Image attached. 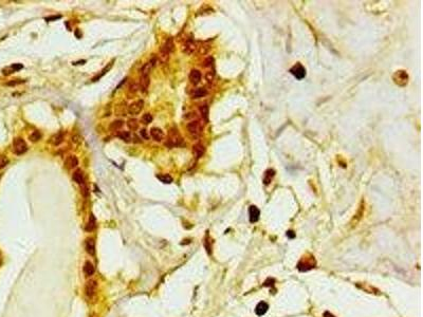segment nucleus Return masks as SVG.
Returning <instances> with one entry per match:
<instances>
[{
	"label": "nucleus",
	"instance_id": "nucleus-9",
	"mask_svg": "<svg viewBox=\"0 0 423 317\" xmlns=\"http://www.w3.org/2000/svg\"><path fill=\"white\" fill-rule=\"evenodd\" d=\"M150 135H151V138L155 139L156 142H161L162 139H164L163 130L158 127H152L151 129H150Z\"/></svg>",
	"mask_w": 423,
	"mask_h": 317
},
{
	"label": "nucleus",
	"instance_id": "nucleus-43",
	"mask_svg": "<svg viewBox=\"0 0 423 317\" xmlns=\"http://www.w3.org/2000/svg\"><path fill=\"white\" fill-rule=\"evenodd\" d=\"M1 260H2L1 259V255H0V264H1Z\"/></svg>",
	"mask_w": 423,
	"mask_h": 317
},
{
	"label": "nucleus",
	"instance_id": "nucleus-2",
	"mask_svg": "<svg viewBox=\"0 0 423 317\" xmlns=\"http://www.w3.org/2000/svg\"><path fill=\"white\" fill-rule=\"evenodd\" d=\"M202 124L200 123V121L198 120H194L190 121V123L187 124V131L190 133V135L194 139H198L202 133Z\"/></svg>",
	"mask_w": 423,
	"mask_h": 317
},
{
	"label": "nucleus",
	"instance_id": "nucleus-38",
	"mask_svg": "<svg viewBox=\"0 0 423 317\" xmlns=\"http://www.w3.org/2000/svg\"><path fill=\"white\" fill-rule=\"evenodd\" d=\"M11 68L13 69V71H14V72H16V71H18V70H20V69L24 68V66H22L21 63H13V65L11 66Z\"/></svg>",
	"mask_w": 423,
	"mask_h": 317
},
{
	"label": "nucleus",
	"instance_id": "nucleus-24",
	"mask_svg": "<svg viewBox=\"0 0 423 317\" xmlns=\"http://www.w3.org/2000/svg\"><path fill=\"white\" fill-rule=\"evenodd\" d=\"M117 135H118V138H120L122 139V141L127 142V143H129V142L132 141V135L129 131H120Z\"/></svg>",
	"mask_w": 423,
	"mask_h": 317
},
{
	"label": "nucleus",
	"instance_id": "nucleus-37",
	"mask_svg": "<svg viewBox=\"0 0 423 317\" xmlns=\"http://www.w3.org/2000/svg\"><path fill=\"white\" fill-rule=\"evenodd\" d=\"M140 135H141V138H143L144 139H149L148 131H147L146 129H141L140 130Z\"/></svg>",
	"mask_w": 423,
	"mask_h": 317
},
{
	"label": "nucleus",
	"instance_id": "nucleus-6",
	"mask_svg": "<svg viewBox=\"0 0 423 317\" xmlns=\"http://www.w3.org/2000/svg\"><path fill=\"white\" fill-rule=\"evenodd\" d=\"M196 49H197L196 42L194 41L193 38H188L186 41L184 42L183 46H182V51H183V53L187 54V55L193 54L194 52L196 51Z\"/></svg>",
	"mask_w": 423,
	"mask_h": 317
},
{
	"label": "nucleus",
	"instance_id": "nucleus-10",
	"mask_svg": "<svg viewBox=\"0 0 423 317\" xmlns=\"http://www.w3.org/2000/svg\"><path fill=\"white\" fill-rule=\"evenodd\" d=\"M204 152H205V148H204V146H203V145H202V144L198 143V144L194 145V147H193V153H194V156H195V158H196L197 160L201 159L202 156H203Z\"/></svg>",
	"mask_w": 423,
	"mask_h": 317
},
{
	"label": "nucleus",
	"instance_id": "nucleus-1",
	"mask_svg": "<svg viewBox=\"0 0 423 317\" xmlns=\"http://www.w3.org/2000/svg\"><path fill=\"white\" fill-rule=\"evenodd\" d=\"M166 145L168 147H177L182 146L183 145V139L181 134L179 133L177 128H172L168 132V139H167Z\"/></svg>",
	"mask_w": 423,
	"mask_h": 317
},
{
	"label": "nucleus",
	"instance_id": "nucleus-23",
	"mask_svg": "<svg viewBox=\"0 0 423 317\" xmlns=\"http://www.w3.org/2000/svg\"><path fill=\"white\" fill-rule=\"evenodd\" d=\"M173 48H175V45H173V38H167L166 40H165L164 45L162 46L161 49H163V50H165L166 52H168V53L170 54L173 51Z\"/></svg>",
	"mask_w": 423,
	"mask_h": 317
},
{
	"label": "nucleus",
	"instance_id": "nucleus-16",
	"mask_svg": "<svg viewBox=\"0 0 423 317\" xmlns=\"http://www.w3.org/2000/svg\"><path fill=\"white\" fill-rule=\"evenodd\" d=\"M63 141V133L62 131L55 133V134L52 135L50 139V143L53 145V146H58Z\"/></svg>",
	"mask_w": 423,
	"mask_h": 317
},
{
	"label": "nucleus",
	"instance_id": "nucleus-32",
	"mask_svg": "<svg viewBox=\"0 0 423 317\" xmlns=\"http://www.w3.org/2000/svg\"><path fill=\"white\" fill-rule=\"evenodd\" d=\"M214 78H215V71H214V69L208 70L206 72V74H205V79H206L207 83L212 84L214 80Z\"/></svg>",
	"mask_w": 423,
	"mask_h": 317
},
{
	"label": "nucleus",
	"instance_id": "nucleus-19",
	"mask_svg": "<svg viewBox=\"0 0 423 317\" xmlns=\"http://www.w3.org/2000/svg\"><path fill=\"white\" fill-rule=\"evenodd\" d=\"M169 55H170V54L168 53V52H166L165 50H163V49H161V50H160V53H159V56H158L159 62H160L161 65H165V63H168Z\"/></svg>",
	"mask_w": 423,
	"mask_h": 317
},
{
	"label": "nucleus",
	"instance_id": "nucleus-27",
	"mask_svg": "<svg viewBox=\"0 0 423 317\" xmlns=\"http://www.w3.org/2000/svg\"><path fill=\"white\" fill-rule=\"evenodd\" d=\"M95 226H96V221H95V217L93 216V215H90V217H89V221H88V223H87V226H86V229L88 232H91V231H93V229L95 228Z\"/></svg>",
	"mask_w": 423,
	"mask_h": 317
},
{
	"label": "nucleus",
	"instance_id": "nucleus-33",
	"mask_svg": "<svg viewBox=\"0 0 423 317\" xmlns=\"http://www.w3.org/2000/svg\"><path fill=\"white\" fill-rule=\"evenodd\" d=\"M141 121H142V123H143V124L148 125L149 123H151V122H152V115L150 114V113H145V114H143V116H142Z\"/></svg>",
	"mask_w": 423,
	"mask_h": 317
},
{
	"label": "nucleus",
	"instance_id": "nucleus-15",
	"mask_svg": "<svg viewBox=\"0 0 423 317\" xmlns=\"http://www.w3.org/2000/svg\"><path fill=\"white\" fill-rule=\"evenodd\" d=\"M268 309H269L268 303L265 302V301H261V302H259V303L257 304L256 308H255V312H256V314L258 316H262L263 314L266 313Z\"/></svg>",
	"mask_w": 423,
	"mask_h": 317
},
{
	"label": "nucleus",
	"instance_id": "nucleus-4",
	"mask_svg": "<svg viewBox=\"0 0 423 317\" xmlns=\"http://www.w3.org/2000/svg\"><path fill=\"white\" fill-rule=\"evenodd\" d=\"M143 107H144V101L142 100H138L129 105L128 108H127V111H128L129 114H131V115H137L142 111Z\"/></svg>",
	"mask_w": 423,
	"mask_h": 317
},
{
	"label": "nucleus",
	"instance_id": "nucleus-7",
	"mask_svg": "<svg viewBox=\"0 0 423 317\" xmlns=\"http://www.w3.org/2000/svg\"><path fill=\"white\" fill-rule=\"evenodd\" d=\"M86 295L88 297H93V296L96 294V290H97V283L95 280H89L86 284Z\"/></svg>",
	"mask_w": 423,
	"mask_h": 317
},
{
	"label": "nucleus",
	"instance_id": "nucleus-18",
	"mask_svg": "<svg viewBox=\"0 0 423 317\" xmlns=\"http://www.w3.org/2000/svg\"><path fill=\"white\" fill-rule=\"evenodd\" d=\"M205 95H207V90L205 88H197L192 93L193 98H201L204 97Z\"/></svg>",
	"mask_w": 423,
	"mask_h": 317
},
{
	"label": "nucleus",
	"instance_id": "nucleus-21",
	"mask_svg": "<svg viewBox=\"0 0 423 317\" xmlns=\"http://www.w3.org/2000/svg\"><path fill=\"white\" fill-rule=\"evenodd\" d=\"M124 126V121L122 120H115L110 124L109 126V130L110 131H118L120 129H122V127Z\"/></svg>",
	"mask_w": 423,
	"mask_h": 317
},
{
	"label": "nucleus",
	"instance_id": "nucleus-8",
	"mask_svg": "<svg viewBox=\"0 0 423 317\" xmlns=\"http://www.w3.org/2000/svg\"><path fill=\"white\" fill-rule=\"evenodd\" d=\"M156 63H157V58H156V57H153L152 59L149 60L148 63H144V66L142 67V69H141V75H142V76H147V75H149L150 71H151L153 67L156 66Z\"/></svg>",
	"mask_w": 423,
	"mask_h": 317
},
{
	"label": "nucleus",
	"instance_id": "nucleus-5",
	"mask_svg": "<svg viewBox=\"0 0 423 317\" xmlns=\"http://www.w3.org/2000/svg\"><path fill=\"white\" fill-rule=\"evenodd\" d=\"M290 72L294 77L297 78V79H303V78L306 76V69L304 68L300 63H296L295 66L292 67L290 69Z\"/></svg>",
	"mask_w": 423,
	"mask_h": 317
},
{
	"label": "nucleus",
	"instance_id": "nucleus-34",
	"mask_svg": "<svg viewBox=\"0 0 423 317\" xmlns=\"http://www.w3.org/2000/svg\"><path fill=\"white\" fill-rule=\"evenodd\" d=\"M214 66V58L213 57H207L206 59L204 60L203 63V67L204 68H213Z\"/></svg>",
	"mask_w": 423,
	"mask_h": 317
},
{
	"label": "nucleus",
	"instance_id": "nucleus-35",
	"mask_svg": "<svg viewBox=\"0 0 423 317\" xmlns=\"http://www.w3.org/2000/svg\"><path fill=\"white\" fill-rule=\"evenodd\" d=\"M8 164V160L7 156L0 155V169L4 168Z\"/></svg>",
	"mask_w": 423,
	"mask_h": 317
},
{
	"label": "nucleus",
	"instance_id": "nucleus-12",
	"mask_svg": "<svg viewBox=\"0 0 423 317\" xmlns=\"http://www.w3.org/2000/svg\"><path fill=\"white\" fill-rule=\"evenodd\" d=\"M201 77H202V75H201V72H200L199 70L194 69V70H192V71H190V83L194 84V85H197V84H199V83H200V80H201Z\"/></svg>",
	"mask_w": 423,
	"mask_h": 317
},
{
	"label": "nucleus",
	"instance_id": "nucleus-29",
	"mask_svg": "<svg viewBox=\"0 0 423 317\" xmlns=\"http://www.w3.org/2000/svg\"><path fill=\"white\" fill-rule=\"evenodd\" d=\"M127 126H128V128L130 130L135 131V130H137L139 128V123H138V121L135 120V118H130V120L127 122Z\"/></svg>",
	"mask_w": 423,
	"mask_h": 317
},
{
	"label": "nucleus",
	"instance_id": "nucleus-3",
	"mask_svg": "<svg viewBox=\"0 0 423 317\" xmlns=\"http://www.w3.org/2000/svg\"><path fill=\"white\" fill-rule=\"evenodd\" d=\"M28 150V146L25 142L21 138H16L13 141V151L16 155H24L25 151Z\"/></svg>",
	"mask_w": 423,
	"mask_h": 317
},
{
	"label": "nucleus",
	"instance_id": "nucleus-25",
	"mask_svg": "<svg viewBox=\"0 0 423 317\" xmlns=\"http://www.w3.org/2000/svg\"><path fill=\"white\" fill-rule=\"evenodd\" d=\"M199 111H200V114H201V116H202V118H203L204 121H207L208 120V106H207V104H202L201 106L199 107Z\"/></svg>",
	"mask_w": 423,
	"mask_h": 317
},
{
	"label": "nucleus",
	"instance_id": "nucleus-42",
	"mask_svg": "<svg viewBox=\"0 0 423 317\" xmlns=\"http://www.w3.org/2000/svg\"><path fill=\"white\" fill-rule=\"evenodd\" d=\"M324 317H335L333 314H331L330 312H325L324 313Z\"/></svg>",
	"mask_w": 423,
	"mask_h": 317
},
{
	"label": "nucleus",
	"instance_id": "nucleus-41",
	"mask_svg": "<svg viewBox=\"0 0 423 317\" xmlns=\"http://www.w3.org/2000/svg\"><path fill=\"white\" fill-rule=\"evenodd\" d=\"M60 18V16H52V17H49V18H47V21H50V20H55V19H59Z\"/></svg>",
	"mask_w": 423,
	"mask_h": 317
},
{
	"label": "nucleus",
	"instance_id": "nucleus-20",
	"mask_svg": "<svg viewBox=\"0 0 423 317\" xmlns=\"http://www.w3.org/2000/svg\"><path fill=\"white\" fill-rule=\"evenodd\" d=\"M86 249H87V253L90 254L91 256H93L95 254V242L92 238H90V239H88L86 241Z\"/></svg>",
	"mask_w": 423,
	"mask_h": 317
},
{
	"label": "nucleus",
	"instance_id": "nucleus-14",
	"mask_svg": "<svg viewBox=\"0 0 423 317\" xmlns=\"http://www.w3.org/2000/svg\"><path fill=\"white\" fill-rule=\"evenodd\" d=\"M72 179H73L74 182H76L77 184H80V185L85 184V174H84V172L80 169L75 171L73 173V176H72Z\"/></svg>",
	"mask_w": 423,
	"mask_h": 317
},
{
	"label": "nucleus",
	"instance_id": "nucleus-36",
	"mask_svg": "<svg viewBox=\"0 0 423 317\" xmlns=\"http://www.w3.org/2000/svg\"><path fill=\"white\" fill-rule=\"evenodd\" d=\"M21 83H25V80L13 79V80H11V81H8V83H7V85L8 86H16V85H19V84H21Z\"/></svg>",
	"mask_w": 423,
	"mask_h": 317
},
{
	"label": "nucleus",
	"instance_id": "nucleus-44",
	"mask_svg": "<svg viewBox=\"0 0 423 317\" xmlns=\"http://www.w3.org/2000/svg\"><path fill=\"white\" fill-rule=\"evenodd\" d=\"M91 317H97V316H96V315H92Z\"/></svg>",
	"mask_w": 423,
	"mask_h": 317
},
{
	"label": "nucleus",
	"instance_id": "nucleus-13",
	"mask_svg": "<svg viewBox=\"0 0 423 317\" xmlns=\"http://www.w3.org/2000/svg\"><path fill=\"white\" fill-rule=\"evenodd\" d=\"M149 84H150V77H149V75H147V76H141V79H140V83H139V87H140V90L143 93H145L147 90H148V87H149Z\"/></svg>",
	"mask_w": 423,
	"mask_h": 317
},
{
	"label": "nucleus",
	"instance_id": "nucleus-40",
	"mask_svg": "<svg viewBox=\"0 0 423 317\" xmlns=\"http://www.w3.org/2000/svg\"><path fill=\"white\" fill-rule=\"evenodd\" d=\"M287 236H288L289 238H294L295 237V234L292 231H289V232H287Z\"/></svg>",
	"mask_w": 423,
	"mask_h": 317
},
{
	"label": "nucleus",
	"instance_id": "nucleus-28",
	"mask_svg": "<svg viewBox=\"0 0 423 317\" xmlns=\"http://www.w3.org/2000/svg\"><path fill=\"white\" fill-rule=\"evenodd\" d=\"M157 179L160 180L161 182L165 183V184H169V183L173 182V178L169 174H157Z\"/></svg>",
	"mask_w": 423,
	"mask_h": 317
},
{
	"label": "nucleus",
	"instance_id": "nucleus-22",
	"mask_svg": "<svg viewBox=\"0 0 423 317\" xmlns=\"http://www.w3.org/2000/svg\"><path fill=\"white\" fill-rule=\"evenodd\" d=\"M275 176V170L274 169H268L263 174V183L266 185L270 184V182L272 181V179L274 178Z\"/></svg>",
	"mask_w": 423,
	"mask_h": 317
},
{
	"label": "nucleus",
	"instance_id": "nucleus-17",
	"mask_svg": "<svg viewBox=\"0 0 423 317\" xmlns=\"http://www.w3.org/2000/svg\"><path fill=\"white\" fill-rule=\"evenodd\" d=\"M66 165L69 169H73V168H76L77 165H79V160L75 156H70L66 161Z\"/></svg>",
	"mask_w": 423,
	"mask_h": 317
},
{
	"label": "nucleus",
	"instance_id": "nucleus-39",
	"mask_svg": "<svg viewBox=\"0 0 423 317\" xmlns=\"http://www.w3.org/2000/svg\"><path fill=\"white\" fill-rule=\"evenodd\" d=\"M82 194H84L85 197H88V194H89V190H88V187L86 186V184H84V185H82Z\"/></svg>",
	"mask_w": 423,
	"mask_h": 317
},
{
	"label": "nucleus",
	"instance_id": "nucleus-31",
	"mask_svg": "<svg viewBox=\"0 0 423 317\" xmlns=\"http://www.w3.org/2000/svg\"><path fill=\"white\" fill-rule=\"evenodd\" d=\"M139 89H140V87H139V84L138 83H135V81H133V83H131L129 85V88H128V94L130 95V94H135V93H137L138 91H139Z\"/></svg>",
	"mask_w": 423,
	"mask_h": 317
},
{
	"label": "nucleus",
	"instance_id": "nucleus-30",
	"mask_svg": "<svg viewBox=\"0 0 423 317\" xmlns=\"http://www.w3.org/2000/svg\"><path fill=\"white\" fill-rule=\"evenodd\" d=\"M40 138H41V133H40V132L38 131V130H34V131L30 134V136H29L30 141H31V142H34V143H35V142H37V141H39Z\"/></svg>",
	"mask_w": 423,
	"mask_h": 317
},
{
	"label": "nucleus",
	"instance_id": "nucleus-11",
	"mask_svg": "<svg viewBox=\"0 0 423 317\" xmlns=\"http://www.w3.org/2000/svg\"><path fill=\"white\" fill-rule=\"evenodd\" d=\"M249 215H250V221L252 223H254V222H257V221H258L259 216H260V211L256 206L252 205V206H250V208H249Z\"/></svg>",
	"mask_w": 423,
	"mask_h": 317
},
{
	"label": "nucleus",
	"instance_id": "nucleus-26",
	"mask_svg": "<svg viewBox=\"0 0 423 317\" xmlns=\"http://www.w3.org/2000/svg\"><path fill=\"white\" fill-rule=\"evenodd\" d=\"M94 271L95 270H94L93 264H92L90 261H87L85 263V265H84V272H85V274L87 276H91V275H93Z\"/></svg>",
	"mask_w": 423,
	"mask_h": 317
}]
</instances>
